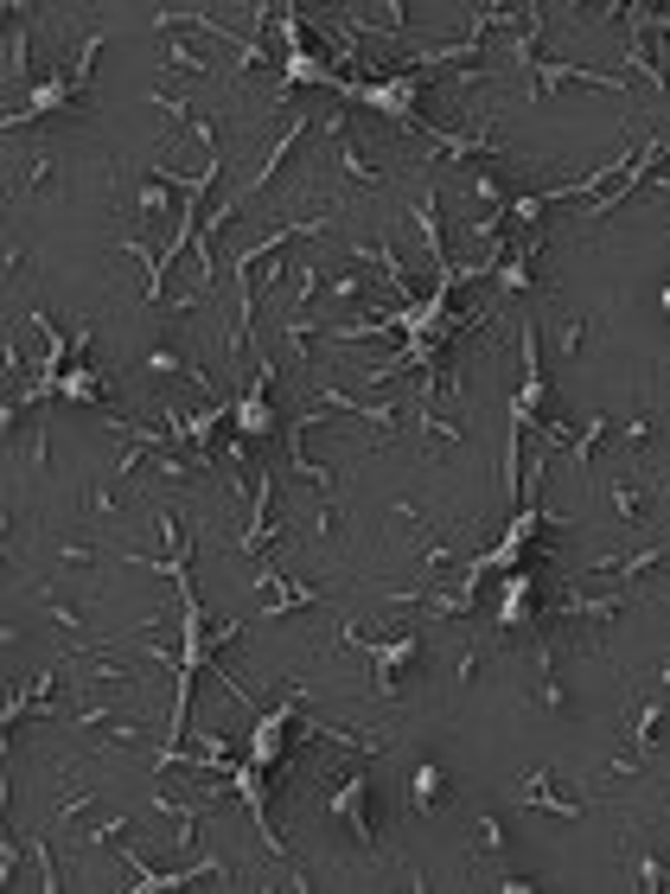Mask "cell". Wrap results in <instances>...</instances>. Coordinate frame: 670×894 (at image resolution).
<instances>
[{
  "mask_svg": "<svg viewBox=\"0 0 670 894\" xmlns=\"http://www.w3.org/2000/svg\"><path fill=\"white\" fill-rule=\"evenodd\" d=\"M160 812H166V818H180L173 857H192V850H198V818H205V805H192V799H160Z\"/></svg>",
  "mask_w": 670,
  "mask_h": 894,
  "instance_id": "4fadbf2b",
  "label": "cell"
},
{
  "mask_svg": "<svg viewBox=\"0 0 670 894\" xmlns=\"http://www.w3.org/2000/svg\"><path fill=\"white\" fill-rule=\"evenodd\" d=\"M518 358H523V390L511 397V428L530 435V422H536L543 403H550V377H543V352H536V320H523L518 326Z\"/></svg>",
  "mask_w": 670,
  "mask_h": 894,
  "instance_id": "6da1fadb",
  "label": "cell"
},
{
  "mask_svg": "<svg viewBox=\"0 0 670 894\" xmlns=\"http://www.w3.org/2000/svg\"><path fill=\"white\" fill-rule=\"evenodd\" d=\"M447 562H453V543H441V537H421V550H415V569H428V575H435V569H447Z\"/></svg>",
  "mask_w": 670,
  "mask_h": 894,
  "instance_id": "603a6c76",
  "label": "cell"
},
{
  "mask_svg": "<svg viewBox=\"0 0 670 894\" xmlns=\"http://www.w3.org/2000/svg\"><path fill=\"white\" fill-rule=\"evenodd\" d=\"M90 805H103L96 792H71V799H58V824H71L77 812H90Z\"/></svg>",
  "mask_w": 670,
  "mask_h": 894,
  "instance_id": "484cf974",
  "label": "cell"
},
{
  "mask_svg": "<svg viewBox=\"0 0 670 894\" xmlns=\"http://www.w3.org/2000/svg\"><path fill=\"white\" fill-rule=\"evenodd\" d=\"M96 51H103V33H83L77 38V58H71V83L90 96V71H96Z\"/></svg>",
  "mask_w": 670,
  "mask_h": 894,
  "instance_id": "e0dca14e",
  "label": "cell"
},
{
  "mask_svg": "<svg viewBox=\"0 0 670 894\" xmlns=\"http://www.w3.org/2000/svg\"><path fill=\"white\" fill-rule=\"evenodd\" d=\"M326 812H333V818L351 830V844H358L365 857H377V830H371V773H365V767H358V773H345V780L333 786Z\"/></svg>",
  "mask_w": 670,
  "mask_h": 894,
  "instance_id": "7a4b0ae2",
  "label": "cell"
},
{
  "mask_svg": "<svg viewBox=\"0 0 670 894\" xmlns=\"http://www.w3.org/2000/svg\"><path fill=\"white\" fill-rule=\"evenodd\" d=\"M550 250V237L543 230H511V256L498 268V295H536V256Z\"/></svg>",
  "mask_w": 670,
  "mask_h": 894,
  "instance_id": "277c9868",
  "label": "cell"
},
{
  "mask_svg": "<svg viewBox=\"0 0 670 894\" xmlns=\"http://www.w3.org/2000/svg\"><path fill=\"white\" fill-rule=\"evenodd\" d=\"M58 569H96V543H58Z\"/></svg>",
  "mask_w": 670,
  "mask_h": 894,
  "instance_id": "d4e9b609",
  "label": "cell"
},
{
  "mask_svg": "<svg viewBox=\"0 0 670 894\" xmlns=\"http://www.w3.org/2000/svg\"><path fill=\"white\" fill-rule=\"evenodd\" d=\"M607 428H613L607 415H588V428H581V435L568 442V454H575V467H581V473L594 467V454H600V442H607Z\"/></svg>",
  "mask_w": 670,
  "mask_h": 894,
  "instance_id": "5bb4252c",
  "label": "cell"
},
{
  "mask_svg": "<svg viewBox=\"0 0 670 894\" xmlns=\"http://www.w3.org/2000/svg\"><path fill=\"white\" fill-rule=\"evenodd\" d=\"M51 173H58V160H51V153H33V160H26V173L13 180V198H33V192L51 180Z\"/></svg>",
  "mask_w": 670,
  "mask_h": 894,
  "instance_id": "ac0fdd59",
  "label": "cell"
},
{
  "mask_svg": "<svg viewBox=\"0 0 670 894\" xmlns=\"http://www.w3.org/2000/svg\"><path fill=\"white\" fill-rule=\"evenodd\" d=\"M441 760H435V754H428V760H415V780H409V805L415 812H421V818H435V812H441Z\"/></svg>",
  "mask_w": 670,
  "mask_h": 894,
  "instance_id": "30bf717a",
  "label": "cell"
},
{
  "mask_svg": "<svg viewBox=\"0 0 670 894\" xmlns=\"http://www.w3.org/2000/svg\"><path fill=\"white\" fill-rule=\"evenodd\" d=\"M670 722V690H658V697H645V703H638V715H633V754H651V747H658V729H665Z\"/></svg>",
  "mask_w": 670,
  "mask_h": 894,
  "instance_id": "9c48e42d",
  "label": "cell"
},
{
  "mask_svg": "<svg viewBox=\"0 0 670 894\" xmlns=\"http://www.w3.org/2000/svg\"><path fill=\"white\" fill-rule=\"evenodd\" d=\"M505 850H511V824H505V812H480V824H473V850H466V857L492 862V857H505Z\"/></svg>",
  "mask_w": 670,
  "mask_h": 894,
  "instance_id": "8fae6325",
  "label": "cell"
},
{
  "mask_svg": "<svg viewBox=\"0 0 670 894\" xmlns=\"http://www.w3.org/2000/svg\"><path fill=\"white\" fill-rule=\"evenodd\" d=\"M645 512H651V492H645V485H613V518L620 524H638Z\"/></svg>",
  "mask_w": 670,
  "mask_h": 894,
  "instance_id": "2e32d148",
  "label": "cell"
},
{
  "mask_svg": "<svg viewBox=\"0 0 670 894\" xmlns=\"http://www.w3.org/2000/svg\"><path fill=\"white\" fill-rule=\"evenodd\" d=\"M658 307H665V320H670V282H665V288H658Z\"/></svg>",
  "mask_w": 670,
  "mask_h": 894,
  "instance_id": "f1b7e54d",
  "label": "cell"
},
{
  "mask_svg": "<svg viewBox=\"0 0 670 894\" xmlns=\"http://www.w3.org/2000/svg\"><path fill=\"white\" fill-rule=\"evenodd\" d=\"M7 58H13V83H20V90H38L33 83V33H26V26L13 33V51H7Z\"/></svg>",
  "mask_w": 670,
  "mask_h": 894,
  "instance_id": "d6986e66",
  "label": "cell"
},
{
  "mask_svg": "<svg viewBox=\"0 0 670 894\" xmlns=\"http://www.w3.org/2000/svg\"><path fill=\"white\" fill-rule=\"evenodd\" d=\"M307 128H313V115L300 110L294 122H288V128H281V135H275V148H268V160H262L256 173H250V180H243V198H250V192H262V186H268V180H275V173H281V167H288V153H294L300 141H307Z\"/></svg>",
  "mask_w": 670,
  "mask_h": 894,
  "instance_id": "8992f818",
  "label": "cell"
},
{
  "mask_svg": "<svg viewBox=\"0 0 670 894\" xmlns=\"http://www.w3.org/2000/svg\"><path fill=\"white\" fill-rule=\"evenodd\" d=\"M651 435H658V415L638 410L626 428H620V454H651Z\"/></svg>",
  "mask_w": 670,
  "mask_h": 894,
  "instance_id": "9a60e30c",
  "label": "cell"
},
{
  "mask_svg": "<svg viewBox=\"0 0 670 894\" xmlns=\"http://www.w3.org/2000/svg\"><path fill=\"white\" fill-rule=\"evenodd\" d=\"M268 390H275V358L262 352L250 390L230 403V422H236V435H243V442H268V435H275V403H268Z\"/></svg>",
  "mask_w": 670,
  "mask_h": 894,
  "instance_id": "3957f363",
  "label": "cell"
},
{
  "mask_svg": "<svg viewBox=\"0 0 670 894\" xmlns=\"http://www.w3.org/2000/svg\"><path fill=\"white\" fill-rule=\"evenodd\" d=\"M658 26H665V33H670V7H658Z\"/></svg>",
  "mask_w": 670,
  "mask_h": 894,
  "instance_id": "f546056e",
  "label": "cell"
},
{
  "mask_svg": "<svg viewBox=\"0 0 670 894\" xmlns=\"http://www.w3.org/2000/svg\"><path fill=\"white\" fill-rule=\"evenodd\" d=\"M58 397H65V403H109V397H115V377L90 371V365H77V371L58 377Z\"/></svg>",
  "mask_w": 670,
  "mask_h": 894,
  "instance_id": "ba28073f",
  "label": "cell"
},
{
  "mask_svg": "<svg viewBox=\"0 0 670 894\" xmlns=\"http://www.w3.org/2000/svg\"><path fill=\"white\" fill-rule=\"evenodd\" d=\"M192 141H198V148H211V141H218V128H211V115H192V128H186ZM218 153V148H211Z\"/></svg>",
  "mask_w": 670,
  "mask_h": 894,
  "instance_id": "4316f807",
  "label": "cell"
},
{
  "mask_svg": "<svg viewBox=\"0 0 670 894\" xmlns=\"http://www.w3.org/2000/svg\"><path fill=\"white\" fill-rule=\"evenodd\" d=\"M581 339H588V320H575V313H568V320L556 326V352H562V358H575V352H581Z\"/></svg>",
  "mask_w": 670,
  "mask_h": 894,
  "instance_id": "cb8c5ba5",
  "label": "cell"
},
{
  "mask_svg": "<svg viewBox=\"0 0 670 894\" xmlns=\"http://www.w3.org/2000/svg\"><path fill=\"white\" fill-rule=\"evenodd\" d=\"M536 703L543 709H568V684H562V652L550 645V639H536Z\"/></svg>",
  "mask_w": 670,
  "mask_h": 894,
  "instance_id": "52a82bcc",
  "label": "cell"
},
{
  "mask_svg": "<svg viewBox=\"0 0 670 894\" xmlns=\"http://www.w3.org/2000/svg\"><path fill=\"white\" fill-rule=\"evenodd\" d=\"M626 844H633V857H638V875H633V882H638V889H645V894H665V889H670V875H665V857H658V850H651V844L638 837L633 824H626Z\"/></svg>",
  "mask_w": 670,
  "mask_h": 894,
  "instance_id": "7c38bea8",
  "label": "cell"
},
{
  "mask_svg": "<svg viewBox=\"0 0 670 894\" xmlns=\"http://www.w3.org/2000/svg\"><path fill=\"white\" fill-rule=\"evenodd\" d=\"M166 180H160V173H148V180H141V186H135V205H141V218H153V211H166Z\"/></svg>",
  "mask_w": 670,
  "mask_h": 894,
  "instance_id": "7402d4cb",
  "label": "cell"
},
{
  "mask_svg": "<svg viewBox=\"0 0 670 894\" xmlns=\"http://www.w3.org/2000/svg\"><path fill=\"white\" fill-rule=\"evenodd\" d=\"M638 767H645V754H633V747H626V754H613V773H638Z\"/></svg>",
  "mask_w": 670,
  "mask_h": 894,
  "instance_id": "83f0119b",
  "label": "cell"
},
{
  "mask_svg": "<svg viewBox=\"0 0 670 894\" xmlns=\"http://www.w3.org/2000/svg\"><path fill=\"white\" fill-rule=\"evenodd\" d=\"M160 51H166V65H173V71H211V58H205L198 45H186V38H166Z\"/></svg>",
  "mask_w": 670,
  "mask_h": 894,
  "instance_id": "ffe728a7",
  "label": "cell"
},
{
  "mask_svg": "<svg viewBox=\"0 0 670 894\" xmlns=\"http://www.w3.org/2000/svg\"><path fill=\"white\" fill-rule=\"evenodd\" d=\"M511 805H518V812H550V818H581L594 799H562L556 786H550V767H536V773L511 792Z\"/></svg>",
  "mask_w": 670,
  "mask_h": 894,
  "instance_id": "5b68a950",
  "label": "cell"
},
{
  "mask_svg": "<svg viewBox=\"0 0 670 894\" xmlns=\"http://www.w3.org/2000/svg\"><path fill=\"white\" fill-rule=\"evenodd\" d=\"M38 607H45V620H51V627H65V633H83V614H77L71 600H58L51 588H45V600H38Z\"/></svg>",
  "mask_w": 670,
  "mask_h": 894,
  "instance_id": "44dd1931",
  "label": "cell"
}]
</instances>
